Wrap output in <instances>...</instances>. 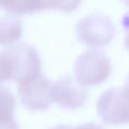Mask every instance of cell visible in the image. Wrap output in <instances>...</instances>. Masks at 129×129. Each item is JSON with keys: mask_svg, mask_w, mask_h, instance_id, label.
<instances>
[{"mask_svg": "<svg viewBox=\"0 0 129 129\" xmlns=\"http://www.w3.org/2000/svg\"><path fill=\"white\" fill-rule=\"evenodd\" d=\"M98 114L108 125L129 123V75L121 87L105 91L96 102Z\"/></svg>", "mask_w": 129, "mask_h": 129, "instance_id": "obj_1", "label": "cell"}, {"mask_svg": "<svg viewBox=\"0 0 129 129\" xmlns=\"http://www.w3.org/2000/svg\"><path fill=\"white\" fill-rule=\"evenodd\" d=\"M75 35L84 45L99 49L108 45L113 40L116 35V26L107 16L92 14L77 22Z\"/></svg>", "mask_w": 129, "mask_h": 129, "instance_id": "obj_2", "label": "cell"}, {"mask_svg": "<svg viewBox=\"0 0 129 129\" xmlns=\"http://www.w3.org/2000/svg\"><path fill=\"white\" fill-rule=\"evenodd\" d=\"M112 71L109 57L99 50H88L76 58L75 78L84 86H95L105 82Z\"/></svg>", "mask_w": 129, "mask_h": 129, "instance_id": "obj_3", "label": "cell"}, {"mask_svg": "<svg viewBox=\"0 0 129 129\" xmlns=\"http://www.w3.org/2000/svg\"><path fill=\"white\" fill-rule=\"evenodd\" d=\"M52 84L42 73L18 83V96L20 102L31 111H44L52 103Z\"/></svg>", "mask_w": 129, "mask_h": 129, "instance_id": "obj_4", "label": "cell"}, {"mask_svg": "<svg viewBox=\"0 0 129 129\" xmlns=\"http://www.w3.org/2000/svg\"><path fill=\"white\" fill-rule=\"evenodd\" d=\"M13 68V80L17 83L41 73V59L34 47L17 43L5 49Z\"/></svg>", "mask_w": 129, "mask_h": 129, "instance_id": "obj_5", "label": "cell"}, {"mask_svg": "<svg viewBox=\"0 0 129 129\" xmlns=\"http://www.w3.org/2000/svg\"><path fill=\"white\" fill-rule=\"evenodd\" d=\"M87 99L84 85L70 75H64L52 84L51 100L64 109H77L83 107Z\"/></svg>", "mask_w": 129, "mask_h": 129, "instance_id": "obj_6", "label": "cell"}, {"mask_svg": "<svg viewBox=\"0 0 129 129\" xmlns=\"http://www.w3.org/2000/svg\"><path fill=\"white\" fill-rule=\"evenodd\" d=\"M23 35V24L15 16L0 17V45L10 47L20 40Z\"/></svg>", "mask_w": 129, "mask_h": 129, "instance_id": "obj_7", "label": "cell"}, {"mask_svg": "<svg viewBox=\"0 0 129 129\" xmlns=\"http://www.w3.org/2000/svg\"><path fill=\"white\" fill-rule=\"evenodd\" d=\"M0 9L13 15H27L41 10L38 0H0Z\"/></svg>", "mask_w": 129, "mask_h": 129, "instance_id": "obj_8", "label": "cell"}, {"mask_svg": "<svg viewBox=\"0 0 129 129\" xmlns=\"http://www.w3.org/2000/svg\"><path fill=\"white\" fill-rule=\"evenodd\" d=\"M16 107V99L10 89L0 85V123L15 121L14 112Z\"/></svg>", "mask_w": 129, "mask_h": 129, "instance_id": "obj_9", "label": "cell"}, {"mask_svg": "<svg viewBox=\"0 0 129 129\" xmlns=\"http://www.w3.org/2000/svg\"><path fill=\"white\" fill-rule=\"evenodd\" d=\"M82 0H38L41 10L54 9L62 13H71L80 5Z\"/></svg>", "mask_w": 129, "mask_h": 129, "instance_id": "obj_10", "label": "cell"}, {"mask_svg": "<svg viewBox=\"0 0 129 129\" xmlns=\"http://www.w3.org/2000/svg\"><path fill=\"white\" fill-rule=\"evenodd\" d=\"M13 80V68L5 50L0 52V83Z\"/></svg>", "mask_w": 129, "mask_h": 129, "instance_id": "obj_11", "label": "cell"}, {"mask_svg": "<svg viewBox=\"0 0 129 129\" xmlns=\"http://www.w3.org/2000/svg\"><path fill=\"white\" fill-rule=\"evenodd\" d=\"M121 24H122L123 29L126 31V38H125V45L127 48V50L129 51V11L126 13L122 17L121 20Z\"/></svg>", "mask_w": 129, "mask_h": 129, "instance_id": "obj_12", "label": "cell"}, {"mask_svg": "<svg viewBox=\"0 0 129 129\" xmlns=\"http://www.w3.org/2000/svg\"><path fill=\"white\" fill-rule=\"evenodd\" d=\"M73 129H104V128L102 126L98 125V123L89 122V123H84V125L77 126V127H73Z\"/></svg>", "mask_w": 129, "mask_h": 129, "instance_id": "obj_13", "label": "cell"}, {"mask_svg": "<svg viewBox=\"0 0 129 129\" xmlns=\"http://www.w3.org/2000/svg\"><path fill=\"white\" fill-rule=\"evenodd\" d=\"M0 129H19V126L16 121L7 123H0Z\"/></svg>", "mask_w": 129, "mask_h": 129, "instance_id": "obj_14", "label": "cell"}, {"mask_svg": "<svg viewBox=\"0 0 129 129\" xmlns=\"http://www.w3.org/2000/svg\"><path fill=\"white\" fill-rule=\"evenodd\" d=\"M49 129H73V126H68V125H58V126H54L52 128Z\"/></svg>", "mask_w": 129, "mask_h": 129, "instance_id": "obj_15", "label": "cell"}, {"mask_svg": "<svg viewBox=\"0 0 129 129\" xmlns=\"http://www.w3.org/2000/svg\"><path fill=\"white\" fill-rule=\"evenodd\" d=\"M121 1H122L123 4H125V5H127V6L129 7V0H121Z\"/></svg>", "mask_w": 129, "mask_h": 129, "instance_id": "obj_16", "label": "cell"}]
</instances>
